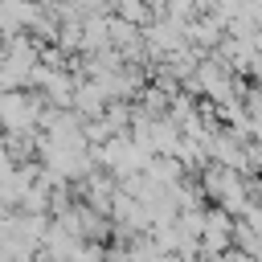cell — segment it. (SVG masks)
<instances>
[{
    "label": "cell",
    "mask_w": 262,
    "mask_h": 262,
    "mask_svg": "<svg viewBox=\"0 0 262 262\" xmlns=\"http://www.w3.org/2000/svg\"><path fill=\"white\" fill-rule=\"evenodd\" d=\"M25 119H33L29 106H25V94H4L0 98V123L4 127H20Z\"/></svg>",
    "instance_id": "6da1fadb"
},
{
    "label": "cell",
    "mask_w": 262,
    "mask_h": 262,
    "mask_svg": "<svg viewBox=\"0 0 262 262\" xmlns=\"http://www.w3.org/2000/svg\"><path fill=\"white\" fill-rule=\"evenodd\" d=\"M0 151H4V143H0Z\"/></svg>",
    "instance_id": "7a4b0ae2"
}]
</instances>
